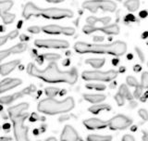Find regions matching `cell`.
<instances>
[{"instance_id":"d6a6232c","label":"cell","mask_w":148,"mask_h":141,"mask_svg":"<svg viewBox=\"0 0 148 141\" xmlns=\"http://www.w3.org/2000/svg\"><path fill=\"white\" fill-rule=\"evenodd\" d=\"M29 121L32 122V123H34V122H37V121H45V117H40L38 114L35 113V112H32L31 116L29 117Z\"/></svg>"},{"instance_id":"ab89813d","label":"cell","mask_w":148,"mask_h":141,"mask_svg":"<svg viewBox=\"0 0 148 141\" xmlns=\"http://www.w3.org/2000/svg\"><path fill=\"white\" fill-rule=\"evenodd\" d=\"M122 141H136V140L131 135H125L122 138Z\"/></svg>"},{"instance_id":"3957f363","label":"cell","mask_w":148,"mask_h":141,"mask_svg":"<svg viewBox=\"0 0 148 141\" xmlns=\"http://www.w3.org/2000/svg\"><path fill=\"white\" fill-rule=\"evenodd\" d=\"M22 16L25 20H29L32 17H43L45 19L52 20H61L65 18H72L73 12L67 8H41L32 2H28L22 11Z\"/></svg>"},{"instance_id":"484cf974","label":"cell","mask_w":148,"mask_h":141,"mask_svg":"<svg viewBox=\"0 0 148 141\" xmlns=\"http://www.w3.org/2000/svg\"><path fill=\"white\" fill-rule=\"evenodd\" d=\"M111 135H89L87 137V141H111Z\"/></svg>"},{"instance_id":"d590c367","label":"cell","mask_w":148,"mask_h":141,"mask_svg":"<svg viewBox=\"0 0 148 141\" xmlns=\"http://www.w3.org/2000/svg\"><path fill=\"white\" fill-rule=\"evenodd\" d=\"M41 31H42V29L39 26H31L28 28V32H30L31 34H34V35L39 34Z\"/></svg>"},{"instance_id":"f1b7e54d","label":"cell","mask_w":148,"mask_h":141,"mask_svg":"<svg viewBox=\"0 0 148 141\" xmlns=\"http://www.w3.org/2000/svg\"><path fill=\"white\" fill-rule=\"evenodd\" d=\"M59 88L57 87H46L45 88V94L48 97L53 98L55 96H57L59 94Z\"/></svg>"},{"instance_id":"be15d7a7","label":"cell","mask_w":148,"mask_h":141,"mask_svg":"<svg viewBox=\"0 0 148 141\" xmlns=\"http://www.w3.org/2000/svg\"><path fill=\"white\" fill-rule=\"evenodd\" d=\"M3 110V105H1V104H0V111H1Z\"/></svg>"},{"instance_id":"603a6c76","label":"cell","mask_w":148,"mask_h":141,"mask_svg":"<svg viewBox=\"0 0 148 141\" xmlns=\"http://www.w3.org/2000/svg\"><path fill=\"white\" fill-rule=\"evenodd\" d=\"M119 94L121 97H123L124 100H128L130 101H132L133 100V96L132 94L130 91V89L128 88V86L126 84H121V86H119Z\"/></svg>"},{"instance_id":"b9f144b4","label":"cell","mask_w":148,"mask_h":141,"mask_svg":"<svg viewBox=\"0 0 148 141\" xmlns=\"http://www.w3.org/2000/svg\"><path fill=\"white\" fill-rule=\"evenodd\" d=\"M139 16H140V18H142V19H145L148 16V12L146 10H142L140 13H139Z\"/></svg>"},{"instance_id":"836d02e7","label":"cell","mask_w":148,"mask_h":141,"mask_svg":"<svg viewBox=\"0 0 148 141\" xmlns=\"http://www.w3.org/2000/svg\"><path fill=\"white\" fill-rule=\"evenodd\" d=\"M138 114H139V116H140L141 118H142L143 121H145V122L148 120V112H147L146 110H145V109L139 110V111H138Z\"/></svg>"},{"instance_id":"60d3db41","label":"cell","mask_w":148,"mask_h":141,"mask_svg":"<svg viewBox=\"0 0 148 141\" xmlns=\"http://www.w3.org/2000/svg\"><path fill=\"white\" fill-rule=\"evenodd\" d=\"M20 39H21V43H25V42L29 41L30 38L27 35H20Z\"/></svg>"},{"instance_id":"8d00e7d4","label":"cell","mask_w":148,"mask_h":141,"mask_svg":"<svg viewBox=\"0 0 148 141\" xmlns=\"http://www.w3.org/2000/svg\"><path fill=\"white\" fill-rule=\"evenodd\" d=\"M115 100H116V102H117V104H118L119 106H123V105H124L125 100L123 98V97H121V96L119 95V93L115 96Z\"/></svg>"},{"instance_id":"7bdbcfd3","label":"cell","mask_w":148,"mask_h":141,"mask_svg":"<svg viewBox=\"0 0 148 141\" xmlns=\"http://www.w3.org/2000/svg\"><path fill=\"white\" fill-rule=\"evenodd\" d=\"M10 128H11V125L9 124H5L4 125H3V129L6 131V132H9V130H10Z\"/></svg>"},{"instance_id":"277c9868","label":"cell","mask_w":148,"mask_h":141,"mask_svg":"<svg viewBox=\"0 0 148 141\" xmlns=\"http://www.w3.org/2000/svg\"><path fill=\"white\" fill-rule=\"evenodd\" d=\"M74 107H75V102L71 97L65 98L64 100H57L55 98L47 97L42 100L38 103L37 110L42 113L55 115L58 113H66L73 110Z\"/></svg>"},{"instance_id":"f907efd6","label":"cell","mask_w":148,"mask_h":141,"mask_svg":"<svg viewBox=\"0 0 148 141\" xmlns=\"http://www.w3.org/2000/svg\"><path fill=\"white\" fill-rule=\"evenodd\" d=\"M69 62H69V59H67L66 60H64L62 64H63V66L67 67V66H69Z\"/></svg>"},{"instance_id":"9a60e30c","label":"cell","mask_w":148,"mask_h":141,"mask_svg":"<svg viewBox=\"0 0 148 141\" xmlns=\"http://www.w3.org/2000/svg\"><path fill=\"white\" fill-rule=\"evenodd\" d=\"M83 124L89 130H98L108 127V121H103L97 118H91L83 121Z\"/></svg>"},{"instance_id":"9c48e42d","label":"cell","mask_w":148,"mask_h":141,"mask_svg":"<svg viewBox=\"0 0 148 141\" xmlns=\"http://www.w3.org/2000/svg\"><path fill=\"white\" fill-rule=\"evenodd\" d=\"M36 91V87L34 84H30L28 87H25L23 90L14 93L12 95L9 96H3L0 97V104L1 105H8L10 103H13L14 101H16L18 98H21L24 96L27 95H34V92Z\"/></svg>"},{"instance_id":"52a82bcc","label":"cell","mask_w":148,"mask_h":141,"mask_svg":"<svg viewBox=\"0 0 148 141\" xmlns=\"http://www.w3.org/2000/svg\"><path fill=\"white\" fill-rule=\"evenodd\" d=\"M82 8L88 9L92 13H96L98 9H102L104 11L113 12L117 8V5L113 1L108 0H97V1H85L82 4Z\"/></svg>"},{"instance_id":"cb8c5ba5","label":"cell","mask_w":148,"mask_h":141,"mask_svg":"<svg viewBox=\"0 0 148 141\" xmlns=\"http://www.w3.org/2000/svg\"><path fill=\"white\" fill-rule=\"evenodd\" d=\"M106 62L105 59H88L85 60V63L91 65L92 68L95 69H100L104 66Z\"/></svg>"},{"instance_id":"5bb4252c","label":"cell","mask_w":148,"mask_h":141,"mask_svg":"<svg viewBox=\"0 0 148 141\" xmlns=\"http://www.w3.org/2000/svg\"><path fill=\"white\" fill-rule=\"evenodd\" d=\"M26 49H27V45L24 43H21V44H17L15 46H13L8 49L0 50V62H1L2 60H4L5 59H7L8 57H9L10 55L22 53V52H24Z\"/></svg>"},{"instance_id":"816d5d0a","label":"cell","mask_w":148,"mask_h":141,"mask_svg":"<svg viewBox=\"0 0 148 141\" xmlns=\"http://www.w3.org/2000/svg\"><path fill=\"white\" fill-rule=\"evenodd\" d=\"M143 141H148V134H146V133L143 134Z\"/></svg>"},{"instance_id":"83f0119b","label":"cell","mask_w":148,"mask_h":141,"mask_svg":"<svg viewBox=\"0 0 148 141\" xmlns=\"http://www.w3.org/2000/svg\"><path fill=\"white\" fill-rule=\"evenodd\" d=\"M44 59L48 60L50 62H55L56 60H58L61 59V56L59 54H56V53H45L43 55Z\"/></svg>"},{"instance_id":"e0dca14e","label":"cell","mask_w":148,"mask_h":141,"mask_svg":"<svg viewBox=\"0 0 148 141\" xmlns=\"http://www.w3.org/2000/svg\"><path fill=\"white\" fill-rule=\"evenodd\" d=\"M80 138L77 131L71 125H66L64 127L62 134L60 135V141H79Z\"/></svg>"},{"instance_id":"7a4b0ae2","label":"cell","mask_w":148,"mask_h":141,"mask_svg":"<svg viewBox=\"0 0 148 141\" xmlns=\"http://www.w3.org/2000/svg\"><path fill=\"white\" fill-rule=\"evenodd\" d=\"M74 49L80 54H108L113 56H122L127 51V45L122 41H116L114 43L101 45V44H89L84 42H78L74 45Z\"/></svg>"},{"instance_id":"ee69618b","label":"cell","mask_w":148,"mask_h":141,"mask_svg":"<svg viewBox=\"0 0 148 141\" xmlns=\"http://www.w3.org/2000/svg\"><path fill=\"white\" fill-rule=\"evenodd\" d=\"M104 40V37L103 36H99V35H95L94 36V41L95 42H101Z\"/></svg>"},{"instance_id":"f35d334b","label":"cell","mask_w":148,"mask_h":141,"mask_svg":"<svg viewBox=\"0 0 148 141\" xmlns=\"http://www.w3.org/2000/svg\"><path fill=\"white\" fill-rule=\"evenodd\" d=\"M125 21L128 22H132V21H135V17H134L133 14H128V15L125 17Z\"/></svg>"},{"instance_id":"5b68a950","label":"cell","mask_w":148,"mask_h":141,"mask_svg":"<svg viewBox=\"0 0 148 141\" xmlns=\"http://www.w3.org/2000/svg\"><path fill=\"white\" fill-rule=\"evenodd\" d=\"M119 72L115 70H109L106 72L101 70H85L82 73V77L85 81H102L111 82L118 76Z\"/></svg>"},{"instance_id":"7402d4cb","label":"cell","mask_w":148,"mask_h":141,"mask_svg":"<svg viewBox=\"0 0 148 141\" xmlns=\"http://www.w3.org/2000/svg\"><path fill=\"white\" fill-rule=\"evenodd\" d=\"M83 98L90 103H100L102 101H104L106 97L105 95H92V94H84L83 95Z\"/></svg>"},{"instance_id":"7c38bea8","label":"cell","mask_w":148,"mask_h":141,"mask_svg":"<svg viewBox=\"0 0 148 141\" xmlns=\"http://www.w3.org/2000/svg\"><path fill=\"white\" fill-rule=\"evenodd\" d=\"M42 31L47 35H65L68 36L75 34V29L72 27H63L56 24L45 25L41 28Z\"/></svg>"},{"instance_id":"f6af8a7d","label":"cell","mask_w":148,"mask_h":141,"mask_svg":"<svg viewBox=\"0 0 148 141\" xmlns=\"http://www.w3.org/2000/svg\"><path fill=\"white\" fill-rule=\"evenodd\" d=\"M36 60L38 62V63L41 65V64H43L44 63V58H43V55H40L38 56V57L36 58Z\"/></svg>"},{"instance_id":"4316f807","label":"cell","mask_w":148,"mask_h":141,"mask_svg":"<svg viewBox=\"0 0 148 141\" xmlns=\"http://www.w3.org/2000/svg\"><path fill=\"white\" fill-rule=\"evenodd\" d=\"M124 5L129 11L134 12L139 8V7H140V2L137 1V0H129V1L125 2Z\"/></svg>"},{"instance_id":"6f0895ef","label":"cell","mask_w":148,"mask_h":141,"mask_svg":"<svg viewBox=\"0 0 148 141\" xmlns=\"http://www.w3.org/2000/svg\"><path fill=\"white\" fill-rule=\"evenodd\" d=\"M5 30H6V28H5L3 25H0V32H4Z\"/></svg>"},{"instance_id":"db71d44e","label":"cell","mask_w":148,"mask_h":141,"mask_svg":"<svg viewBox=\"0 0 148 141\" xmlns=\"http://www.w3.org/2000/svg\"><path fill=\"white\" fill-rule=\"evenodd\" d=\"M45 141H58L57 138H49L47 139H45Z\"/></svg>"},{"instance_id":"e575fe53","label":"cell","mask_w":148,"mask_h":141,"mask_svg":"<svg viewBox=\"0 0 148 141\" xmlns=\"http://www.w3.org/2000/svg\"><path fill=\"white\" fill-rule=\"evenodd\" d=\"M142 94H143V87L141 86H139L138 87H136L135 91L133 92V97H136V98H140L142 97Z\"/></svg>"},{"instance_id":"bcb514c9","label":"cell","mask_w":148,"mask_h":141,"mask_svg":"<svg viewBox=\"0 0 148 141\" xmlns=\"http://www.w3.org/2000/svg\"><path fill=\"white\" fill-rule=\"evenodd\" d=\"M141 70H142V67H141V65H139V64H136L135 66L133 67V70H134L135 73L141 72Z\"/></svg>"},{"instance_id":"f5cc1de1","label":"cell","mask_w":148,"mask_h":141,"mask_svg":"<svg viewBox=\"0 0 148 141\" xmlns=\"http://www.w3.org/2000/svg\"><path fill=\"white\" fill-rule=\"evenodd\" d=\"M119 62V59H114L112 60V63H113V65H117Z\"/></svg>"},{"instance_id":"94428289","label":"cell","mask_w":148,"mask_h":141,"mask_svg":"<svg viewBox=\"0 0 148 141\" xmlns=\"http://www.w3.org/2000/svg\"><path fill=\"white\" fill-rule=\"evenodd\" d=\"M132 54H129L128 55V59H132Z\"/></svg>"},{"instance_id":"ffe728a7","label":"cell","mask_w":148,"mask_h":141,"mask_svg":"<svg viewBox=\"0 0 148 141\" xmlns=\"http://www.w3.org/2000/svg\"><path fill=\"white\" fill-rule=\"evenodd\" d=\"M111 109H112V108H111V106L108 104H106V103H99V104H95L94 106L90 107L89 109H88V111L92 114H98L103 111H111Z\"/></svg>"},{"instance_id":"4fadbf2b","label":"cell","mask_w":148,"mask_h":141,"mask_svg":"<svg viewBox=\"0 0 148 141\" xmlns=\"http://www.w3.org/2000/svg\"><path fill=\"white\" fill-rule=\"evenodd\" d=\"M12 6V1H0V18L2 19L5 24H11L16 19L15 14L8 12Z\"/></svg>"},{"instance_id":"4dcf8cb0","label":"cell","mask_w":148,"mask_h":141,"mask_svg":"<svg viewBox=\"0 0 148 141\" xmlns=\"http://www.w3.org/2000/svg\"><path fill=\"white\" fill-rule=\"evenodd\" d=\"M126 82L130 86H133V87H138L140 86V84L137 81V79L133 76H128L126 79Z\"/></svg>"},{"instance_id":"9f6ffc18","label":"cell","mask_w":148,"mask_h":141,"mask_svg":"<svg viewBox=\"0 0 148 141\" xmlns=\"http://www.w3.org/2000/svg\"><path fill=\"white\" fill-rule=\"evenodd\" d=\"M21 26H22V21H20V22H18V29H21Z\"/></svg>"},{"instance_id":"f546056e","label":"cell","mask_w":148,"mask_h":141,"mask_svg":"<svg viewBox=\"0 0 148 141\" xmlns=\"http://www.w3.org/2000/svg\"><path fill=\"white\" fill-rule=\"evenodd\" d=\"M85 86L88 89H95L97 91H104L106 89V86L102 84H87Z\"/></svg>"},{"instance_id":"ac0fdd59","label":"cell","mask_w":148,"mask_h":141,"mask_svg":"<svg viewBox=\"0 0 148 141\" xmlns=\"http://www.w3.org/2000/svg\"><path fill=\"white\" fill-rule=\"evenodd\" d=\"M20 63H21L20 60L15 59V60H12V62L0 65V74L3 75V76L9 74L20 65Z\"/></svg>"},{"instance_id":"8fae6325","label":"cell","mask_w":148,"mask_h":141,"mask_svg":"<svg viewBox=\"0 0 148 141\" xmlns=\"http://www.w3.org/2000/svg\"><path fill=\"white\" fill-rule=\"evenodd\" d=\"M82 31L86 35H91L94 32H103L106 35H119V27L117 24L106 25L104 27H95L91 25H84L82 28Z\"/></svg>"},{"instance_id":"6125c7cd","label":"cell","mask_w":148,"mask_h":141,"mask_svg":"<svg viewBox=\"0 0 148 141\" xmlns=\"http://www.w3.org/2000/svg\"><path fill=\"white\" fill-rule=\"evenodd\" d=\"M136 130V126H132V131H135Z\"/></svg>"},{"instance_id":"ba28073f","label":"cell","mask_w":148,"mask_h":141,"mask_svg":"<svg viewBox=\"0 0 148 141\" xmlns=\"http://www.w3.org/2000/svg\"><path fill=\"white\" fill-rule=\"evenodd\" d=\"M34 45L40 48H55L64 49L68 48L69 44L68 41L60 39H37L34 41Z\"/></svg>"},{"instance_id":"c3c4849f","label":"cell","mask_w":148,"mask_h":141,"mask_svg":"<svg viewBox=\"0 0 148 141\" xmlns=\"http://www.w3.org/2000/svg\"><path fill=\"white\" fill-rule=\"evenodd\" d=\"M45 129H46V125L43 124V125H41V127L39 128V131H40L41 133H44L45 131Z\"/></svg>"},{"instance_id":"11a10c76","label":"cell","mask_w":148,"mask_h":141,"mask_svg":"<svg viewBox=\"0 0 148 141\" xmlns=\"http://www.w3.org/2000/svg\"><path fill=\"white\" fill-rule=\"evenodd\" d=\"M39 132H40L39 129H34V135H39Z\"/></svg>"},{"instance_id":"6da1fadb","label":"cell","mask_w":148,"mask_h":141,"mask_svg":"<svg viewBox=\"0 0 148 141\" xmlns=\"http://www.w3.org/2000/svg\"><path fill=\"white\" fill-rule=\"evenodd\" d=\"M26 70L31 76L41 79L45 83H66L74 84L78 80V72L76 68L73 67L69 70H60L56 62H50L45 70H40L34 63H29Z\"/></svg>"},{"instance_id":"d4e9b609","label":"cell","mask_w":148,"mask_h":141,"mask_svg":"<svg viewBox=\"0 0 148 141\" xmlns=\"http://www.w3.org/2000/svg\"><path fill=\"white\" fill-rule=\"evenodd\" d=\"M17 36H18V30H14V31L9 32V34L6 35L0 36V46H2L3 45L6 44L8 39H14V38H16Z\"/></svg>"},{"instance_id":"681fc988","label":"cell","mask_w":148,"mask_h":141,"mask_svg":"<svg viewBox=\"0 0 148 141\" xmlns=\"http://www.w3.org/2000/svg\"><path fill=\"white\" fill-rule=\"evenodd\" d=\"M147 37H148V31L143 32V34H142V38H143V39H146Z\"/></svg>"},{"instance_id":"680465c9","label":"cell","mask_w":148,"mask_h":141,"mask_svg":"<svg viewBox=\"0 0 148 141\" xmlns=\"http://www.w3.org/2000/svg\"><path fill=\"white\" fill-rule=\"evenodd\" d=\"M66 93H67V91H66V90H62L61 92H60L59 95H60V96H63V95H65V94H66Z\"/></svg>"},{"instance_id":"74e56055","label":"cell","mask_w":148,"mask_h":141,"mask_svg":"<svg viewBox=\"0 0 148 141\" xmlns=\"http://www.w3.org/2000/svg\"><path fill=\"white\" fill-rule=\"evenodd\" d=\"M135 50H136V52L138 54V57H139V59H140L141 62H145V55H143V51L140 48H136Z\"/></svg>"},{"instance_id":"91938a15","label":"cell","mask_w":148,"mask_h":141,"mask_svg":"<svg viewBox=\"0 0 148 141\" xmlns=\"http://www.w3.org/2000/svg\"><path fill=\"white\" fill-rule=\"evenodd\" d=\"M124 70H125V68H124V67H121V68H120V69H119V73H123V72H124Z\"/></svg>"},{"instance_id":"7dc6e473","label":"cell","mask_w":148,"mask_h":141,"mask_svg":"<svg viewBox=\"0 0 148 141\" xmlns=\"http://www.w3.org/2000/svg\"><path fill=\"white\" fill-rule=\"evenodd\" d=\"M0 141H12L11 138H4V137H0Z\"/></svg>"},{"instance_id":"d6986e66","label":"cell","mask_w":148,"mask_h":141,"mask_svg":"<svg viewBox=\"0 0 148 141\" xmlns=\"http://www.w3.org/2000/svg\"><path fill=\"white\" fill-rule=\"evenodd\" d=\"M28 109H29V104L23 102V103H21V104H18L16 106L8 108V111L9 117H14V116H18L21 114H23V112L27 111Z\"/></svg>"},{"instance_id":"8992f818","label":"cell","mask_w":148,"mask_h":141,"mask_svg":"<svg viewBox=\"0 0 148 141\" xmlns=\"http://www.w3.org/2000/svg\"><path fill=\"white\" fill-rule=\"evenodd\" d=\"M28 117H29L28 113H23L18 116L10 117L14 124V135H15L16 141H30L29 138H28L29 128L27 126H24V122Z\"/></svg>"},{"instance_id":"2e32d148","label":"cell","mask_w":148,"mask_h":141,"mask_svg":"<svg viewBox=\"0 0 148 141\" xmlns=\"http://www.w3.org/2000/svg\"><path fill=\"white\" fill-rule=\"evenodd\" d=\"M22 84V81L18 78H6L0 82V94L5 93L7 91L18 86Z\"/></svg>"},{"instance_id":"1f68e13d","label":"cell","mask_w":148,"mask_h":141,"mask_svg":"<svg viewBox=\"0 0 148 141\" xmlns=\"http://www.w3.org/2000/svg\"><path fill=\"white\" fill-rule=\"evenodd\" d=\"M140 86L143 88H148V72H145L142 74Z\"/></svg>"},{"instance_id":"44dd1931","label":"cell","mask_w":148,"mask_h":141,"mask_svg":"<svg viewBox=\"0 0 148 141\" xmlns=\"http://www.w3.org/2000/svg\"><path fill=\"white\" fill-rule=\"evenodd\" d=\"M111 21L110 17H104V18H95L94 16H90L86 19V21L88 23V25L91 26H95V23L100 22L102 24H104L105 26H106L109 23V21Z\"/></svg>"},{"instance_id":"30bf717a","label":"cell","mask_w":148,"mask_h":141,"mask_svg":"<svg viewBox=\"0 0 148 141\" xmlns=\"http://www.w3.org/2000/svg\"><path fill=\"white\" fill-rule=\"evenodd\" d=\"M132 121L129 117L119 114L108 120V127L111 130H123L132 125Z\"/></svg>"}]
</instances>
